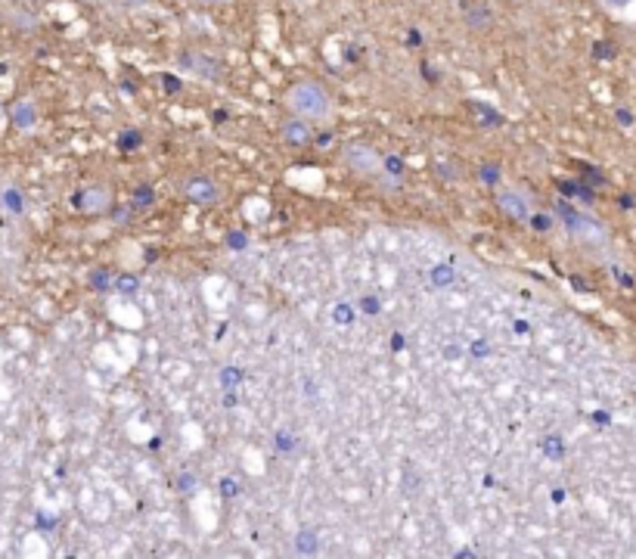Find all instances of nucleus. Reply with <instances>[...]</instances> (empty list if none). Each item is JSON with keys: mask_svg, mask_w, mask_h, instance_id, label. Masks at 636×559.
I'll return each mask as SVG.
<instances>
[{"mask_svg": "<svg viewBox=\"0 0 636 559\" xmlns=\"http://www.w3.org/2000/svg\"><path fill=\"white\" fill-rule=\"evenodd\" d=\"M128 4H143V0H128Z\"/></svg>", "mask_w": 636, "mask_h": 559, "instance_id": "nucleus-9", "label": "nucleus"}, {"mask_svg": "<svg viewBox=\"0 0 636 559\" xmlns=\"http://www.w3.org/2000/svg\"><path fill=\"white\" fill-rule=\"evenodd\" d=\"M106 205H109V193L106 190H100V187L96 190H84V208L87 212H103Z\"/></svg>", "mask_w": 636, "mask_h": 559, "instance_id": "nucleus-5", "label": "nucleus"}, {"mask_svg": "<svg viewBox=\"0 0 636 559\" xmlns=\"http://www.w3.org/2000/svg\"><path fill=\"white\" fill-rule=\"evenodd\" d=\"M16 125H22V128H31V125H34V109H31V106L16 109Z\"/></svg>", "mask_w": 636, "mask_h": 559, "instance_id": "nucleus-7", "label": "nucleus"}, {"mask_svg": "<svg viewBox=\"0 0 636 559\" xmlns=\"http://www.w3.org/2000/svg\"><path fill=\"white\" fill-rule=\"evenodd\" d=\"M186 196L192 199V202L214 205L217 199H221V190H217V183H211L208 177H192V180L186 183Z\"/></svg>", "mask_w": 636, "mask_h": 559, "instance_id": "nucleus-3", "label": "nucleus"}, {"mask_svg": "<svg viewBox=\"0 0 636 559\" xmlns=\"http://www.w3.org/2000/svg\"><path fill=\"white\" fill-rule=\"evenodd\" d=\"M4 199H7V205H10V208H13V212H19V208H22V199H19V196H16V190H10V193H7V196H4Z\"/></svg>", "mask_w": 636, "mask_h": 559, "instance_id": "nucleus-8", "label": "nucleus"}, {"mask_svg": "<svg viewBox=\"0 0 636 559\" xmlns=\"http://www.w3.org/2000/svg\"><path fill=\"white\" fill-rule=\"evenodd\" d=\"M205 4H217V0H205Z\"/></svg>", "mask_w": 636, "mask_h": 559, "instance_id": "nucleus-10", "label": "nucleus"}, {"mask_svg": "<svg viewBox=\"0 0 636 559\" xmlns=\"http://www.w3.org/2000/svg\"><path fill=\"white\" fill-rule=\"evenodd\" d=\"M310 128L307 122H301V118H289V122L283 125V140L289 146H307L310 143Z\"/></svg>", "mask_w": 636, "mask_h": 559, "instance_id": "nucleus-4", "label": "nucleus"}, {"mask_svg": "<svg viewBox=\"0 0 636 559\" xmlns=\"http://www.w3.org/2000/svg\"><path fill=\"white\" fill-rule=\"evenodd\" d=\"M289 109L295 118H301V122L307 125H329V118H332V100L326 94L323 84H316V81H298L292 84L289 97H286Z\"/></svg>", "mask_w": 636, "mask_h": 559, "instance_id": "nucleus-1", "label": "nucleus"}, {"mask_svg": "<svg viewBox=\"0 0 636 559\" xmlns=\"http://www.w3.org/2000/svg\"><path fill=\"white\" fill-rule=\"evenodd\" d=\"M341 158H345V165H348L354 174L373 177V174L382 171V158H379V152H376L373 146H366V143H348L345 152H341Z\"/></svg>", "mask_w": 636, "mask_h": 559, "instance_id": "nucleus-2", "label": "nucleus"}, {"mask_svg": "<svg viewBox=\"0 0 636 559\" xmlns=\"http://www.w3.org/2000/svg\"><path fill=\"white\" fill-rule=\"evenodd\" d=\"M500 205H503L506 212H512V215H519V218H525V215H528V205L522 202V199H512V196H503V199H500Z\"/></svg>", "mask_w": 636, "mask_h": 559, "instance_id": "nucleus-6", "label": "nucleus"}]
</instances>
